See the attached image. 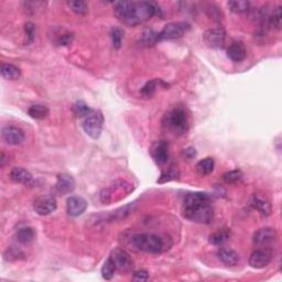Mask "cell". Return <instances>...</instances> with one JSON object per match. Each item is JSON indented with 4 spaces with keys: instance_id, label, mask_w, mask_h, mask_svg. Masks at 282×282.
Returning a JSON list of instances; mask_svg holds the SVG:
<instances>
[{
    "instance_id": "7c38bea8",
    "label": "cell",
    "mask_w": 282,
    "mask_h": 282,
    "mask_svg": "<svg viewBox=\"0 0 282 282\" xmlns=\"http://www.w3.org/2000/svg\"><path fill=\"white\" fill-rule=\"evenodd\" d=\"M150 154L157 164H164L169 160V145L164 140L153 142L150 148Z\"/></svg>"
},
{
    "instance_id": "d6986e66",
    "label": "cell",
    "mask_w": 282,
    "mask_h": 282,
    "mask_svg": "<svg viewBox=\"0 0 282 282\" xmlns=\"http://www.w3.org/2000/svg\"><path fill=\"white\" fill-rule=\"evenodd\" d=\"M217 256L222 263L228 266V267H234V266H236L239 263V255L233 249L222 248L217 252Z\"/></svg>"
},
{
    "instance_id": "836d02e7",
    "label": "cell",
    "mask_w": 282,
    "mask_h": 282,
    "mask_svg": "<svg viewBox=\"0 0 282 282\" xmlns=\"http://www.w3.org/2000/svg\"><path fill=\"white\" fill-rule=\"evenodd\" d=\"M241 178H243V172H241L240 170H232L224 173L223 180L227 184H233L236 183L238 181H240Z\"/></svg>"
},
{
    "instance_id": "ffe728a7",
    "label": "cell",
    "mask_w": 282,
    "mask_h": 282,
    "mask_svg": "<svg viewBox=\"0 0 282 282\" xmlns=\"http://www.w3.org/2000/svg\"><path fill=\"white\" fill-rule=\"evenodd\" d=\"M252 205L253 208L257 209L258 212L263 214V215L268 216L271 214V204L269 203L268 200H266L264 196L259 195V194H255V195L252 196Z\"/></svg>"
},
{
    "instance_id": "9a60e30c",
    "label": "cell",
    "mask_w": 282,
    "mask_h": 282,
    "mask_svg": "<svg viewBox=\"0 0 282 282\" xmlns=\"http://www.w3.org/2000/svg\"><path fill=\"white\" fill-rule=\"evenodd\" d=\"M75 189V181L73 177L70 174L62 173L58 176L57 183H55V191L59 195H65V194L72 193Z\"/></svg>"
},
{
    "instance_id": "44dd1931",
    "label": "cell",
    "mask_w": 282,
    "mask_h": 282,
    "mask_svg": "<svg viewBox=\"0 0 282 282\" xmlns=\"http://www.w3.org/2000/svg\"><path fill=\"white\" fill-rule=\"evenodd\" d=\"M209 201H210V197L208 196V194H206V193H202V192L189 193L188 195L184 197L183 206L209 203Z\"/></svg>"
},
{
    "instance_id": "7a4b0ae2",
    "label": "cell",
    "mask_w": 282,
    "mask_h": 282,
    "mask_svg": "<svg viewBox=\"0 0 282 282\" xmlns=\"http://www.w3.org/2000/svg\"><path fill=\"white\" fill-rule=\"evenodd\" d=\"M164 127L176 134H183L189 129V115L183 106H176L164 116Z\"/></svg>"
},
{
    "instance_id": "8d00e7d4",
    "label": "cell",
    "mask_w": 282,
    "mask_h": 282,
    "mask_svg": "<svg viewBox=\"0 0 282 282\" xmlns=\"http://www.w3.org/2000/svg\"><path fill=\"white\" fill-rule=\"evenodd\" d=\"M73 39H74L73 33H71V32H64V33H62L58 38L57 45H61V46H66V45H71V43H72Z\"/></svg>"
},
{
    "instance_id": "4dcf8cb0",
    "label": "cell",
    "mask_w": 282,
    "mask_h": 282,
    "mask_svg": "<svg viewBox=\"0 0 282 282\" xmlns=\"http://www.w3.org/2000/svg\"><path fill=\"white\" fill-rule=\"evenodd\" d=\"M67 6H69L72 11H74L76 15H84L89 13V6L85 1H69L67 2Z\"/></svg>"
},
{
    "instance_id": "d4e9b609",
    "label": "cell",
    "mask_w": 282,
    "mask_h": 282,
    "mask_svg": "<svg viewBox=\"0 0 282 282\" xmlns=\"http://www.w3.org/2000/svg\"><path fill=\"white\" fill-rule=\"evenodd\" d=\"M214 165H215V163H214L212 158H205L196 164V171L201 176H208V174L213 172Z\"/></svg>"
},
{
    "instance_id": "d590c367",
    "label": "cell",
    "mask_w": 282,
    "mask_h": 282,
    "mask_svg": "<svg viewBox=\"0 0 282 282\" xmlns=\"http://www.w3.org/2000/svg\"><path fill=\"white\" fill-rule=\"evenodd\" d=\"M178 178V171L177 169L171 168L161 174L160 178L158 180V183H165V182L177 180Z\"/></svg>"
},
{
    "instance_id": "f546056e",
    "label": "cell",
    "mask_w": 282,
    "mask_h": 282,
    "mask_svg": "<svg viewBox=\"0 0 282 282\" xmlns=\"http://www.w3.org/2000/svg\"><path fill=\"white\" fill-rule=\"evenodd\" d=\"M92 112L93 110L90 109L84 102L78 101L73 105V113L76 117H86Z\"/></svg>"
},
{
    "instance_id": "1f68e13d",
    "label": "cell",
    "mask_w": 282,
    "mask_h": 282,
    "mask_svg": "<svg viewBox=\"0 0 282 282\" xmlns=\"http://www.w3.org/2000/svg\"><path fill=\"white\" fill-rule=\"evenodd\" d=\"M159 81H160V79H159ZM159 81H158V79H152V81L147 82L145 84V86L141 89L142 96H145L147 98L152 97L154 95V93H156V90H157Z\"/></svg>"
},
{
    "instance_id": "277c9868",
    "label": "cell",
    "mask_w": 282,
    "mask_h": 282,
    "mask_svg": "<svg viewBox=\"0 0 282 282\" xmlns=\"http://www.w3.org/2000/svg\"><path fill=\"white\" fill-rule=\"evenodd\" d=\"M183 216L198 224H209L214 220V210L209 203L183 206Z\"/></svg>"
},
{
    "instance_id": "e575fe53",
    "label": "cell",
    "mask_w": 282,
    "mask_h": 282,
    "mask_svg": "<svg viewBox=\"0 0 282 282\" xmlns=\"http://www.w3.org/2000/svg\"><path fill=\"white\" fill-rule=\"evenodd\" d=\"M110 38H112L115 49H120L122 38H124V32L120 29H118V28H113L112 32H110Z\"/></svg>"
},
{
    "instance_id": "5b68a950",
    "label": "cell",
    "mask_w": 282,
    "mask_h": 282,
    "mask_svg": "<svg viewBox=\"0 0 282 282\" xmlns=\"http://www.w3.org/2000/svg\"><path fill=\"white\" fill-rule=\"evenodd\" d=\"M104 117L101 112H92L83 121V129L87 136L92 139H98L103 132Z\"/></svg>"
},
{
    "instance_id": "8992f818",
    "label": "cell",
    "mask_w": 282,
    "mask_h": 282,
    "mask_svg": "<svg viewBox=\"0 0 282 282\" xmlns=\"http://www.w3.org/2000/svg\"><path fill=\"white\" fill-rule=\"evenodd\" d=\"M189 25L185 22H172L164 26L161 32H159V41L163 40H177L184 35L186 30H189Z\"/></svg>"
},
{
    "instance_id": "83f0119b",
    "label": "cell",
    "mask_w": 282,
    "mask_h": 282,
    "mask_svg": "<svg viewBox=\"0 0 282 282\" xmlns=\"http://www.w3.org/2000/svg\"><path fill=\"white\" fill-rule=\"evenodd\" d=\"M116 270H117L116 266H115L113 259L110 257H108L102 267V277L104 278L105 280L113 279L115 271H116Z\"/></svg>"
},
{
    "instance_id": "3957f363",
    "label": "cell",
    "mask_w": 282,
    "mask_h": 282,
    "mask_svg": "<svg viewBox=\"0 0 282 282\" xmlns=\"http://www.w3.org/2000/svg\"><path fill=\"white\" fill-rule=\"evenodd\" d=\"M134 191L133 184L125 180H117L113 182L108 188L104 189L101 192V201L103 204H112L114 202L121 201L122 198L128 196Z\"/></svg>"
},
{
    "instance_id": "2e32d148",
    "label": "cell",
    "mask_w": 282,
    "mask_h": 282,
    "mask_svg": "<svg viewBox=\"0 0 282 282\" xmlns=\"http://www.w3.org/2000/svg\"><path fill=\"white\" fill-rule=\"evenodd\" d=\"M10 178L15 183L23 184L26 186H34L35 184L32 174L23 168H14L11 170Z\"/></svg>"
},
{
    "instance_id": "74e56055",
    "label": "cell",
    "mask_w": 282,
    "mask_h": 282,
    "mask_svg": "<svg viewBox=\"0 0 282 282\" xmlns=\"http://www.w3.org/2000/svg\"><path fill=\"white\" fill-rule=\"evenodd\" d=\"M25 31H26V34H27L28 39H29V41L32 42L33 39H34V31H35L33 23L32 22H27L26 26H25Z\"/></svg>"
},
{
    "instance_id": "30bf717a",
    "label": "cell",
    "mask_w": 282,
    "mask_h": 282,
    "mask_svg": "<svg viewBox=\"0 0 282 282\" xmlns=\"http://www.w3.org/2000/svg\"><path fill=\"white\" fill-rule=\"evenodd\" d=\"M2 140L9 146H18L25 141V133L19 127L8 125L5 126L1 130Z\"/></svg>"
},
{
    "instance_id": "4fadbf2b",
    "label": "cell",
    "mask_w": 282,
    "mask_h": 282,
    "mask_svg": "<svg viewBox=\"0 0 282 282\" xmlns=\"http://www.w3.org/2000/svg\"><path fill=\"white\" fill-rule=\"evenodd\" d=\"M57 208V201L53 196H41L37 198L33 203V209L35 210V213L41 216L50 215L51 213L55 212Z\"/></svg>"
},
{
    "instance_id": "e0dca14e",
    "label": "cell",
    "mask_w": 282,
    "mask_h": 282,
    "mask_svg": "<svg viewBox=\"0 0 282 282\" xmlns=\"http://www.w3.org/2000/svg\"><path fill=\"white\" fill-rule=\"evenodd\" d=\"M134 208H136V203H130L127 204L122 208H118L116 210H113L110 214H107L105 218L103 221H107V222H116V221H122L125 218L128 217L130 214L134 213Z\"/></svg>"
},
{
    "instance_id": "ab89813d",
    "label": "cell",
    "mask_w": 282,
    "mask_h": 282,
    "mask_svg": "<svg viewBox=\"0 0 282 282\" xmlns=\"http://www.w3.org/2000/svg\"><path fill=\"white\" fill-rule=\"evenodd\" d=\"M185 156L188 157L189 159H192L193 157H195V149L194 148H188L184 151Z\"/></svg>"
},
{
    "instance_id": "ac0fdd59",
    "label": "cell",
    "mask_w": 282,
    "mask_h": 282,
    "mask_svg": "<svg viewBox=\"0 0 282 282\" xmlns=\"http://www.w3.org/2000/svg\"><path fill=\"white\" fill-rule=\"evenodd\" d=\"M246 49L243 42L237 41L233 42L227 49V57L232 59L233 62L239 63L243 62L246 59Z\"/></svg>"
},
{
    "instance_id": "6da1fadb",
    "label": "cell",
    "mask_w": 282,
    "mask_h": 282,
    "mask_svg": "<svg viewBox=\"0 0 282 282\" xmlns=\"http://www.w3.org/2000/svg\"><path fill=\"white\" fill-rule=\"evenodd\" d=\"M130 243L139 252L153 255L168 252L172 247V239L169 236L156 234H137L130 238Z\"/></svg>"
},
{
    "instance_id": "52a82bcc",
    "label": "cell",
    "mask_w": 282,
    "mask_h": 282,
    "mask_svg": "<svg viewBox=\"0 0 282 282\" xmlns=\"http://www.w3.org/2000/svg\"><path fill=\"white\" fill-rule=\"evenodd\" d=\"M203 39L205 45L210 49H223L225 46L226 33L222 28H213L205 31Z\"/></svg>"
},
{
    "instance_id": "603a6c76",
    "label": "cell",
    "mask_w": 282,
    "mask_h": 282,
    "mask_svg": "<svg viewBox=\"0 0 282 282\" xmlns=\"http://www.w3.org/2000/svg\"><path fill=\"white\" fill-rule=\"evenodd\" d=\"M35 233L33 228L31 227H23L20 228L17 234H15V238H17V241L22 245L29 244L34 239Z\"/></svg>"
},
{
    "instance_id": "ba28073f",
    "label": "cell",
    "mask_w": 282,
    "mask_h": 282,
    "mask_svg": "<svg viewBox=\"0 0 282 282\" xmlns=\"http://www.w3.org/2000/svg\"><path fill=\"white\" fill-rule=\"evenodd\" d=\"M277 232L275 228L271 227H264L258 229L257 232L253 234V244L258 247L268 248L277 240Z\"/></svg>"
},
{
    "instance_id": "9c48e42d",
    "label": "cell",
    "mask_w": 282,
    "mask_h": 282,
    "mask_svg": "<svg viewBox=\"0 0 282 282\" xmlns=\"http://www.w3.org/2000/svg\"><path fill=\"white\" fill-rule=\"evenodd\" d=\"M109 257L113 259L117 270H120V271L124 272H128L130 270H133L134 260L126 250L119 248L115 249Z\"/></svg>"
},
{
    "instance_id": "5bb4252c",
    "label": "cell",
    "mask_w": 282,
    "mask_h": 282,
    "mask_svg": "<svg viewBox=\"0 0 282 282\" xmlns=\"http://www.w3.org/2000/svg\"><path fill=\"white\" fill-rule=\"evenodd\" d=\"M87 208V202L81 196H71L66 201V212L70 216L78 217Z\"/></svg>"
},
{
    "instance_id": "4316f807",
    "label": "cell",
    "mask_w": 282,
    "mask_h": 282,
    "mask_svg": "<svg viewBox=\"0 0 282 282\" xmlns=\"http://www.w3.org/2000/svg\"><path fill=\"white\" fill-rule=\"evenodd\" d=\"M227 5L229 9L235 14H245L250 9V2L246 0H232L227 2Z\"/></svg>"
},
{
    "instance_id": "7402d4cb",
    "label": "cell",
    "mask_w": 282,
    "mask_h": 282,
    "mask_svg": "<svg viewBox=\"0 0 282 282\" xmlns=\"http://www.w3.org/2000/svg\"><path fill=\"white\" fill-rule=\"evenodd\" d=\"M0 72L3 78L9 79V81H15L21 76V72L18 67L14 64H8V63H2Z\"/></svg>"
},
{
    "instance_id": "8fae6325",
    "label": "cell",
    "mask_w": 282,
    "mask_h": 282,
    "mask_svg": "<svg viewBox=\"0 0 282 282\" xmlns=\"http://www.w3.org/2000/svg\"><path fill=\"white\" fill-rule=\"evenodd\" d=\"M272 259V252L268 248L257 249L249 258V266L253 269H263L270 264Z\"/></svg>"
},
{
    "instance_id": "f35d334b",
    "label": "cell",
    "mask_w": 282,
    "mask_h": 282,
    "mask_svg": "<svg viewBox=\"0 0 282 282\" xmlns=\"http://www.w3.org/2000/svg\"><path fill=\"white\" fill-rule=\"evenodd\" d=\"M149 278L148 272L146 270H139V271H136L134 273L133 280L134 281H147Z\"/></svg>"
},
{
    "instance_id": "484cf974",
    "label": "cell",
    "mask_w": 282,
    "mask_h": 282,
    "mask_svg": "<svg viewBox=\"0 0 282 282\" xmlns=\"http://www.w3.org/2000/svg\"><path fill=\"white\" fill-rule=\"evenodd\" d=\"M229 236L230 233L228 230H218V232L210 234L208 240L212 245L222 246L229 239Z\"/></svg>"
},
{
    "instance_id": "cb8c5ba5",
    "label": "cell",
    "mask_w": 282,
    "mask_h": 282,
    "mask_svg": "<svg viewBox=\"0 0 282 282\" xmlns=\"http://www.w3.org/2000/svg\"><path fill=\"white\" fill-rule=\"evenodd\" d=\"M28 115H29L31 118L38 119V120H42V119L46 118L47 115H49V108L45 105H39V104L32 105L29 107V109H28Z\"/></svg>"
},
{
    "instance_id": "f1b7e54d",
    "label": "cell",
    "mask_w": 282,
    "mask_h": 282,
    "mask_svg": "<svg viewBox=\"0 0 282 282\" xmlns=\"http://www.w3.org/2000/svg\"><path fill=\"white\" fill-rule=\"evenodd\" d=\"M158 42H159V33L154 32V31L152 30H147L146 32H144L141 35L142 45L150 46V45H154Z\"/></svg>"
},
{
    "instance_id": "d6a6232c",
    "label": "cell",
    "mask_w": 282,
    "mask_h": 282,
    "mask_svg": "<svg viewBox=\"0 0 282 282\" xmlns=\"http://www.w3.org/2000/svg\"><path fill=\"white\" fill-rule=\"evenodd\" d=\"M282 23V14H281V7H277L275 9H272L271 15H270L269 18V26H272L277 28V29H280Z\"/></svg>"
}]
</instances>
